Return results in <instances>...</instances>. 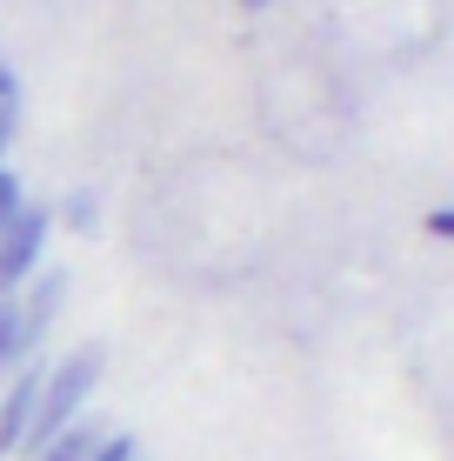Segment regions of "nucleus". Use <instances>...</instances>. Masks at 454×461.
Instances as JSON below:
<instances>
[{
    "instance_id": "obj_2",
    "label": "nucleus",
    "mask_w": 454,
    "mask_h": 461,
    "mask_svg": "<svg viewBox=\"0 0 454 461\" xmlns=\"http://www.w3.org/2000/svg\"><path fill=\"white\" fill-rule=\"evenodd\" d=\"M47 241H54V208L27 194V208L7 221V234H0V294H21L27 281L40 275Z\"/></svg>"
},
{
    "instance_id": "obj_3",
    "label": "nucleus",
    "mask_w": 454,
    "mask_h": 461,
    "mask_svg": "<svg viewBox=\"0 0 454 461\" xmlns=\"http://www.w3.org/2000/svg\"><path fill=\"white\" fill-rule=\"evenodd\" d=\"M60 308H67V267H40V275L27 281V294H13V314H21L13 348H21V361H40V348H47V335H54Z\"/></svg>"
},
{
    "instance_id": "obj_6",
    "label": "nucleus",
    "mask_w": 454,
    "mask_h": 461,
    "mask_svg": "<svg viewBox=\"0 0 454 461\" xmlns=\"http://www.w3.org/2000/svg\"><path fill=\"white\" fill-rule=\"evenodd\" d=\"M13 328H21V314H13V294H0V375L21 368V348H13Z\"/></svg>"
},
{
    "instance_id": "obj_5",
    "label": "nucleus",
    "mask_w": 454,
    "mask_h": 461,
    "mask_svg": "<svg viewBox=\"0 0 454 461\" xmlns=\"http://www.w3.org/2000/svg\"><path fill=\"white\" fill-rule=\"evenodd\" d=\"M54 221H67L74 234H93L101 228V194H93V187H74V194L54 208Z\"/></svg>"
},
{
    "instance_id": "obj_8",
    "label": "nucleus",
    "mask_w": 454,
    "mask_h": 461,
    "mask_svg": "<svg viewBox=\"0 0 454 461\" xmlns=\"http://www.w3.org/2000/svg\"><path fill=\"white\" fill-rule=\"evenodd\" d=\"M87 461H140V441H134V435H107Z\"/></svg>"
},
{
    "instance_id": "obj_9",
    "label": "nucleus",
    "mask_w": 454,
    "mask_h": 461,
    "mask_svg": "<svg viewBox=\"0 0 454 461\" xmlns=\"http://www.w3.org/2000/svg\"><path fill=\"white\" fill-rule=\"evenodd\" d=\"M428 234H434V241H448V234H454V214L434 208V214H428Z\"/></svg>"
},
{
    "instance_id": "obj_1",
    "label": "nucleus",
    "mask_w": 454,
    "mask_h": 461,
    "mask_svg": "<svg viewBox=\"0 0 454 461\" xmlns=\"http://www.w3.org/2000/svg\"><path fill=\"white\" fill-rule=\"evenodd\" d=\"M101 375H107V348H101V341H81L74 355L47 361V375H40V402H34V428H27L21 448L34 455L40 441H54L67 421H81V415H87V402H93V388H101Z\"/></svg>"
},
{
    "instance_id": "obj_4",
    "label": "nucleus",
    "mask_w": 454,
    "mask_h": 461,
    "mask_svg": "<svg viewBox=\"0 0 454 461\" xmlns=\"http://www.w3.org/2000/svg\"><path fill=\"white\" fill-rule=\"evenodd\" d=\"M101 441H107V428L93 421V415H81V421H67V428H60L54 441H40L34 461H87L93 448H101Z\"/></svg>"
},
{
    "instance_id": "obj_7",
    "label": "nucleus",
    "mask_w": 454,
    "mask_h": 461,
    "mask_svg": "<svg viewBox=\"0 0 454 461\" xmlns=\"http://www.w3.org/2000/svg\"><path fill=\"white\" fill-rule=\"evenodd\" d=\"M21 208H27V181L13 167H0V234H7V221L21 214Z\"/></svg>"
}]
</instances>
